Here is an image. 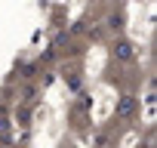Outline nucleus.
Returning a JSON list of instances; mask_svg holds the SVG:
<instances>
[{
  "instance_id": "obj_1",
  "label": "nucleus",
  "mask_w": 157,
  "mask_h": 148,
  "mask_svg": "<svg viewBox=\"0 0 157 148\" xmlns=\"http://www.w3.org/2000/svg\"><path fill=\"white\" fill-rule=\"evenodd\" d=\"M132 108H136V102H132V99H126V102H123V105H120V114H129V111H132Z\"/></svg>"
}]
</instances>
